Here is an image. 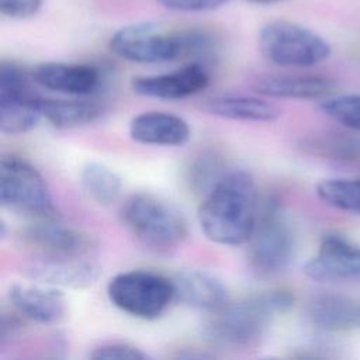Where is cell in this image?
<instances>
[{
	"label": "cell",
	"mask_w": 360,
	"mask_h": 360,
	"mask_svg": "<svg viewBox=\"0 0 360 360\" xmlns=\"http://www.w3.org/2000/svg\"><path fill=\"white\" fill-rule=\"evenodd\" d=\"M17 242L32 259L41 260L83 259L94 249V240L89 233L63 225L56 218L34 219L18 231Z\"/></svg>",
	"instance_id": "obj_9"
},
{
	"label": "cell",
	"mask_w": 360,
	"mask_h": 360,
	"mask_svg": "<svg viewBox=\"0 0 360 360\" xmlns=\"http://www.w3.org/2000/svg\"><path fill=\"white\" fill-rule=\"evenodd\" d=\"M31 77L14 62L0 65V129L3 134L21 135L35 128L42 118Z\"/></svg>",
	"instance_id": "obj_10"
},
{
	"label": "cell",
	"mask_w": 360,
	"mask_h": 360,
	"mask_svg": "<svg viewBox=\"0 0 360 360\" xmlns=\"http://www.w3.org/2000/svg\"><path fill=\"white\" fill-rule=\"evenodd\" d=\"M311 280L338 283L360 278V246L338 235H326L319 248L302 267Z\"/></svg>",
	"instance_id": "obj_11"
},
{
	"label": "cell",
	"mask_w": 360,
	"mask_h": 360,
	"mask_svg": "<svg viewBox=\"0 0 360 360\" xmlns=\"http://www.w3.org/2000/svg\"><path fill=\"white\" fill-rule=\"evenodd\" d=\"M0 202L6 210L31 219L58 217L41 173L14 155L3 156L0 162Z\"/></svg>",
	"instance_id": "obj_7"
},
{
	"label": "cell",
	"mask_w": 360,
	"mask_h": 360,
	"mask_svg": "<svg viewBox=\"0 0 360 360\" xmlns=\"http://www.w3.org/2000/svg\"><path fill=\"white\" fill-rule=\"evenodd\" d=\"M118 58L134 63H163L202 56L214 48L212 37L197 28H163L141 21L121 27L108 42Z\"/></svg>",
	"instance_id": "obj_3"
},
{
	"label": "cell",
	"mask_w": 360,
	"mask_h": 360,
	"mask_svg": "<svg viewBox=\"0 0 360 360\" xmlns=\"http://www.w3.org/2000/svg\"><path fill=\"white\" fill-rule=\"evenodd\" d=\"M22 274L31 281L58 288L83 290L91 287L98 280L101 269L89 257L58 260L32 259L24 266Z\"/></svg>",
	"instance_id": "obj_14"
},
{
	"label": "cell",
	"mask_w": 360,
	"mask_h": 360,
	"mask_svg": "<svg viewBox=\"0 0 360 360\" xmlns=\"http://www.w3.org/2000/svg\"><path fill=\"white\" fill-rule=\"evenodd\" d=\"M118 217L143 246L155 252L173 250L188 235L183 214L169 201L150 193L129 195L120 207Z\"/></svg>",
	"instance_id": "obj_4"
},
{
	"label": "cell",
	"mask_w": 360,
	"mask_h": 360,
	"mask_svg": "<svg viewBox=\"0 0 360 360\" xmlns=\"http://www.w3.org/2000/svg\"><path fill=\"white\" fill-rule=\"evenodd\" d=\"M31 77L45 89L69 96L91 94L100 83L98 69L89 63L44 62L32 69Z\"/></svg>",
	"instance_id": "obj_16"
},
{
	"label": "cell",
	"mask_w": 360,
	"mask_h": 360,
	"mask_svg": "<svg viewBox=\"0 0 360 360\" xmlns=\"http://www.w3.org/2000/svg\"><path fill=\"white\" fill-rule=\"evenodd\" d=\"M295 249V233L283 207L277 201H267L248 240L252 269L263 276L281 273L294 260Z\"/></svg>",
	"instance_id": "obj_5"
},
{
	"label": "cell",
	"mask_w": 360,
	"mask_h": 360,
	"mask_svg": "<svg viewBox=\"0 0 360 360\" xmlns=\"http://www.w3.org/2000/svg\"><path fill=\"white\" fill-rule=\"evenodd\" d=\"M312 153L330 159H353L360 156V141L349 138H321L307 145Z\"/></svg>",
	"instance_id": "obj_25"
},
{
	"label": "cell",
	"mask_w": 360,
	"mask_h": 360,
	"mask_svg": "<svg viewBox=\"0 0 360 360\" xmlns=\"http://www.w3.org/2000/svg\"><path fill=\"white\" fill-rule=\"evenodd\" d=\"M318 197L329 207L360 214V179H328L316 184Z\"/></svg>",
	"instance_id": "obj_23"
},
{
	"label": "cell",
	"mask_w": 360,
	"mask_h": 360,
	"mask_svg": "<svg viewBox=\"0 0 360 360\" xmlns=\"http://www.w3.org/2000/svg\"><path fill=\"white\" fill-rule=\"evenodd\" d=\"M202 108L212 115L245 122H273L280 117V110L270 101L245 94H217Z\"/></svg>",
	"instance_id": "obj_20"
},
{
	"label": "cell",
	"mask_w": 360,
	"mask_h": 360,
	"mask_svg": "<svg viewBox=\"0 0 360 360\" xmlns=\"http://www.w3.org/2000/svg\"><path fill=\"white\" fill-rule=\"evenodd\" d=\"M38 108L42 118L60 129L87 125L96 121L103 111L100 104L94 101L49 98L44 96L38 100Z\"/></svg>",
	"instance_id": "obj_21"
},
{
	"label": "cell",
	"mask_w": 360,
	"mask_h": 360,
	"mask_svg": "<svg viewBox=\"0 0 360 360\" xmlns=\"http://www.w3.org/2000/svg\"><path fill=\"white\" fill-rule=\"evenodd\" d=\"M322 111L343 127L360 132V94H345L321 103Z\"/></svg>",
	"instance_id": "obj_24"
},
{
	"label": "cell",
	"mask_w": 360,
	"mask_h": 360,
	"mask_svg": "<svg viewBox=\"0 0 360 360\" xmlns=\"http://www.w3.org/2000/svg\"><path fill=\"white\" fill-rule=\"evenodd\" d=\"M249 3H253V4H274V3H280L283 0H246Z\"/></svg>",
	"instance_id": "obj_31"
},
{
	"label": "cell",
	"mask_w": 360,
	"mask_h": 360,
	"mask_svg": "<svg viewBox=\"0 0 360 360\" xmlns=\"http://www.w3.org/2000/svg\"><path fill=\"white\" fill-rule=\"evenodd\" d=\"M158 1L166 8L173 11H180V13L212 11L228 3V0H158Z\"/></svg>",
	"instance_id": "obj_28"
},
{
	"label": "cell",
	"mask_w": 360,
	"mask_h": 360,
	"mask_svg": "<svg viewBox=\"0 0 360 360\" xmlns=\"http://www.w3.org/2000/svg\"><path fill=\"white\" fill-rule=\"evenodd\" d=\"M148 357V353L127 342H105L89 353V359L93 360H145Z\"/></svg>",
	"instance_id": "obj_27"
},
{
	"label": "cell",
	"mask_w": 360,
	"mask_h": 360,
	"mask_svg": "<svg viewBox=\"0 0 360 360\" xmlns=\"http://www.w3.org/2000/svg\"><path fill=\"white\" fill-rule=\"evenodd\" d=\"M253 89L264 97L316 100L328 97L335 84L328 77L315 75H271L257 79Z\"/></svg>",
	"instance_id": "obj_19"
},
{
	"label": "cell",
	"mask_w": 360,
	"mask_h": 360,
	"mask_svg": "<svg viewBox=\"0 0 360 360\" xmlns=\"http://www.w3.org/2000/svg\"><path fill=\"white\" fill-rule=\"evenodd\" d=\"M107 294L114 307L145 321L159 318L174 300L172 278L148 270L115 274L108 281Z\"/></svg>",
	"instance_id": "obj_8"
},
{
	"label": "cell",
	"mask_w": 360,
	"mask_h": 360,
	"mask_svg": "<svg viewBox=\"0 0 360 360\" xmlns=\"http://www.w3.org/2000/svg\"><path fill=\"white\" fill-rule=\"evenodd\" d=\"M131 138L143 145L181 146L190 139L186 120L165 111H145L129 122Z\"/></svg>",
	"instance_id": "obj_17"
},
{
	"label": "cell",
	"mask_w": 360,
	"mask_h": 360,
	"mask_svg": "<svg viewBox=\"0 0 360 360\" xmlns=\"http://www.w3.org/2000/svg\"><path fill=\"white\" fill-rule=\"evenodd\" d=\"M292 305L294 295L288 290L262 291L212 312L202 328V333L210 345L218 349H256L263 343L271 319L287 312Z\"/></svg>",
	"instance_id": "obj_2"
},
{
	"label": "cell",
	"mask_w": 360,
	"mask_h": 360,
	"mask_svg": "<svg viewBox=\"0 0 360 360\" xmlns=\"http://www.w3.org/2000/svg\"><path fill=\"white\" fill-rule=\"evenodd\" d=\"M44 0H0V13L8 18H30L35 15Z\"/></svg>",
	"instance_id": "obj_29"
},
{
	"label": "cell",
	"mask_w": 360,
	"mask_h": 360,
	"mask_svg": "<svg viewBox=\"0 0 360 360\" xmlns=\"http://www.w3.org/2000/svg\"><path fill=\"white\" fill-rule=\"evenodd\" d=\"M80 183L89 198L100 205H110L117 201L122 190L121 177L112 169L98 162H89L83 166Z\"/></svg>",
	"instance_id": "obj_22"
},
{
	"label": "cell",
	"mask_w": 360,
	"mask_h": 360,
	"mask_svg": "<svg viewBox=\"0 0 360 360\" xmlns=\"http://www.w3.org/2000/svg\"><path fill=\"white\" fill-rule=\"evenodd\" d=\"M257 217V190L246 170L225 173L204 194L197 211L200 228L207 239L225 246L248 243Z\"/></svg>",
	"instance_id": "obj_1"
},
{
	"label": "cell",
	"mask_w": 360,
	"mask_h": 360,
	"mask_svg": "<svg viewBox=\"0 0 360 360\" xmlns=\"http://www.w3.org/2000/svg\"><path fill=\"white\" fill-rule=\"evenodd\" d=\"M219 165L217 162V158L212 155H201L198 159L190 166V176L188 181L195 190H205V193L210 191V188L225 174L221 173Z\"/></svg>",
	"instance_id": "obj_26"
},
{
	"label": "cell",
	"mask_w": 360,
	"mask_h": 360,
	"mask_svg": "<svg viewBox=\"0 0 360 360\" xmlns=\"http://www.w3.org/2000/svg\"><path fill=\"white\" fill-rule=\"evenodd\" d=\"M308 315L323 330H350L360 325V298L339 292L318 294L308 304Z\"/></svg>",
	"instance_id": "obj_18"
},
{
	"label": "cell",
	"mask_w": 360,
	"mask_h": 360,
	"mask_svg": "<svg viewBox=\"0 0 360 360\" xmlns=\"http://www.w3.org/2000/svg\"><path fill=\"white\" fill-rule=\"evenodd\" d=\"M22 316L14 309L11 311H1V321H0V346L8 343L13 338H15L22 329Z\"/></svg>",
	"instance_id": "obj_30"
},
{
	"label": "cell",
	"mask_w": 360,
	"mask_h": 360,
	"mask_svg": "<svg viewBox=\"0 0 360 360\" xmlns=\"http://www.w3.org/2000/svg\"><path fill=\"white\" fill-rule=\"evenodd\" d=\"M7 300L24 319L39 325L60 323L68 315V301L53 285L37 281L14 283L8 288Z\"/></svg>",
	"instance_id": "obj_12"
},
{
	"label": "cell",
	"mask_w": 360,
	"mask_h": 360,
	"mask_svg": "<svg viewBox=\"0 0 360 360\" xmlns=\"http://www.w3.org/2000/svg\"><path fill=\"white\" fill-rule=\"evenodd\" d=\"M257 46L269 62L287 68H311L330 55V45L323 37L288 20L264 24L257 35Z\"/></svg>",
	"instance_id": "obj_6"
},
{
	"label": "cell",
	"mask_w": 360,
	"mask_h": 360,
	"mask_svg": "<svg viewBox=\"0 0 360 360\" xmlns=\"http://www.w3.org/2000/svg\"><path fill=\"white\" fill-rule=\"evenodd\" d=\"M210 83L207 69L197 62L188 63L173 72L136 76L131 80L134 93L159 98V100H180L194 96L204 90Z\"/></svg>",
	"instance_id": "obj_13"
},
{
	"label": "cell",
	"mask_w": 360,
	"mask_h": 360,
	"mask_svg": "<svg viewBox=\"0 0 360 360\" xmlns=\"http://www.w3.org/2000/svg\"><path fill=\"white\" fill-rule=\"evenodd\" d=\"M172 283L174 300L190 308L215 312L229 302L226 284L208 270H181L173 276Z\"/></svg>",
	"instance_id": "obj_15"
}]
</instances>
